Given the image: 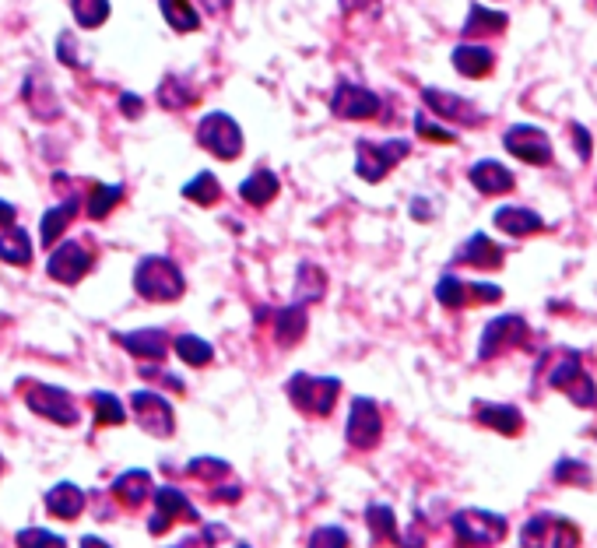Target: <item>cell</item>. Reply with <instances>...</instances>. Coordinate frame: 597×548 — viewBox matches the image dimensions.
I'll list each match as a JSON object with an SVG mask.
<instances>
[{
  "instance_id": "obj_41",
  "label": "cell",
  "mask_w": 597,
  "mask_h": 548,
  "mask_svg": "<svg viewBox=\"0 0 597 548\" xmlns=\"http://www.w3.org/2000/svg\"><path fill=\"white\" fill-rule=\"evenodd\" d=\"M555 482H562V485H583V489H590V485H594V475H590L587 464L576 461V457H562V461L555 464Z\"/></svg>"
},
{
  "instance_id": "obj_56",
  "label": "cell",
  "mask_w": 597,
  "mask_h": 548,
  "mask_svg": "<svg viewBox=\"0 0 597 548\" xmlns=\"http://www.w3.org/2000/svg\"><path fill=\"white\" fill-rule=\"evenodd\" d=\"M0 475H4V457H0Z\"/></svg>"
},
{
  "instance_id": "obj_10",
  "label": "cell",
  "mask_w": 597,
  "mask_h": 548,
  "mask_svg": "<svg viewBox=\"0 0 597 548\" xmlns=\"http://www.w3.org/2000/svg\"><path fill=\"white\" fill-rule=\"evenodd\" d=\"M527 338H531V327H527L524 317L517 313H503V317L489 320L482 331V341H478V359L489 362L503 352H513V348H524Z\"/></svg>"
},
{
  "instance_id": "obj_39",
  "label": "cell",
  "mask_w": 597,
  "mask_h": 548,
  "mask_svg": "<svg viewBox=\"0 0 597 548\" xmlns=\"http://www.w3.org/2000/svg\"><path fill=\"white\" fill-rule=\"evenodd\" d=\"M187 475L197 478V482H229L232 468L222 457H194V461L187 464Z\"/></svg>"
},
{
  "instance_id": "obj_34",
  "label": "cell",
  "mask_w": 597,
  "mask_h": 548,
  "mask_svg": "<svg viewBox=\"0 0 597 548\" xmlns=\"http://www.w3.org/2000/svg\"><path fill=\"white\" fill-rule=\"evenodd\" d=\"M173 352L180 355V362H187V366H208V362L215 359V348L204 338H197V334H180V338L173 341Z\"/></svg>"
},
{
  "instance_id": "obj_21",
  "label": "cell",
  "mask_w": 597,
  "mask_h": 548,
  "mask_svg": "<svg viewBox=\"0 0 597 548\" xmlns=\"http://www.w3.org/2000/svg\"><path fill=\"white\" fill-rule=\"evenodd\" d=\"M506 253L499 243H492L485 232H475V236L468 239V243L461 246V250L454 253V264H468V267H482V271H496V267H503Z\"/></svg>"
},
{
  "instance_id": "obj_53",
  "label": "cell",
  "mask_w": 597,
  "mask_h": 548,
  "mask_svg": "<svg viewBox=\"0 0 597 548\" xmlns=\"http://www.w3.org/2000/svg\"><path fill=\"white\" fill-rule=\"evenodd\" d=\"M239 496H243V492H239L236 485H232V489L229 485H225V489H215V499H222V503H236Z\"/></svg>"
},
{
  "instance_id": "obj_46",
  "label": "cell",
  "mask_w": 597,
  "mask_h": 548,
  "mask_svg": "<svg viewBox=\"0 0 597 548\" xmlns=\"http://www.w3.org/2000/svg\"><path fill=\"white\" fill-rule=\"evenodd\" d=\"M471 285V303H499L503 289L499 285H485V282H468Z\"/></svg>"
},
{
  "instance_id": "obj_24",
  "label": "cell",
  "mask_w": 597,
  "mask_h": 548,
  "mask_svg": "<svg viewBox=\"0 0 597 548\" xmlns=\"http://www.w3.org/2000/svg\"><path fill=\"white\" fill-rule=\"evenodd\" d=\"M85 503H88L85 489L74 482H60L46 492V510H50V517H57V520H78L81 510H85Z\"/></svg>"
},
{
  "instance_id": "obj_19",
  "label": "cell",
  "mask_w": 597,
  "mask_h": 548,
  "mask_svg": "<svg viewBox=\"0 0 597 548\" xmlns=\"http://www.w3.org/2000/svg\"><path fill=\"white\" fill-rule=\"evenodd\" d=\"M468 180H471V187H475L478 194H485V197H503V194H510V190L517 187L513 173L496 159L475 162V166H471V173H468Z\"/></svg>"
},
{
  "instance_id": "obj_45",
  "label": "cell",
  "mask_w": 597,
  "mask_h": 548,
  "mask_svg": "<svg viewBox=\"0 0 597 548\" xmlns=\"http://www.w3.org/2000/svg\"><path fill=\"white\" fill-rule=\"evenodd\" d=\"M57 57L64 60L67 67H81V60H78V39H74V32H60V36H57Z\"/></svg>"
},
{
  "instance_id": "obj_26",
  "label": "cell",
  "mask_w": 597,
  "mask_h": 548,
  "mask_svg": "<svg viewBox=\"0 0 597 548\" xmlns=\"http://www.w3.org/2000/svg\"><path fill=\"white\" fill-rule=\"evenodd\" d=\"M278 190H281V180L271 173V169H257V173H250L243 183H239V197H243L246 204H253V208L271 204L274 197H278Z\"/></svg>"
},
{
  "instance_id": "obj_18",
  "label": "cell",
  "mask_w": 597,
  "mask_h": 548,
  "mask_svg": "<svg viewBox=\"0 0 597 548\" xmlns=\"http://www.w3.org/2000/svg\"><path fill=\"white\" fill-rule=\"evenodd\" d=\"M152 496H155V478L152 471H144V468L123 471L113 482V499L127 506V510H141L144 503H152Z\"/></svg>"
},
{
  "instance_id": "obj_13",
  "label": "cell",
  "mask_w": 597,
  "mask_h": 548,
  "mask_svg": "<svg viewBox=\"0 0 597 548\" xmlns=\"http://www.w3.org/2000/svg\"><path fill=\"white\" fill-rule=\"evenodd\" d=\"M383 436V415L380 404L369 401V397H355L352 408H348V422H345V440L355 450H373Z\"/></svg>"
},
{
  "instance_id": "obj_52",
  "label": "cell",
  "mask_w": 597,
  "mask_h": 548,
  "mask_svg": "<svg viewBox=\"0 0 597 548\" xmlns=\"http://www.w3.org/2000/svg\"><path fill=\"white\" fill-rule=\"evenodd\" d=\"M8 225H15V204L0 201V232L8 229Z\"/></svg>"
},
{
  "instance_id": "obj_38",
  "label": "cell",
  "mask_w": 597,
  "mask_h": 548,
  "mask_svg": "<svg viewBox=\"0 0 597 548\" xmlns=\"http://www.w3.org/2000/svg\"><path fill=\"white\" fill-rule=\"evenodd\" d=\"M71 11L81 29H99L109 22V0H71Z\"/></svg>"
},
{
  "instance_id": "obj_54",
  "label": "cell",
  "mask_w": 597,
  "mask_h": 548,
  "mask_svg": "<svg viewBox=\"0 0 597 548\" xmlns=\"http://www.w3.org/2000/svg\"><path fill=\"white\" fill-rule=\"evenodd\" d=\"M204 11H211V15H222V11H229L232 0H201Z\"/></svg>"
},
{
  "instance_id": "obj_55",
  "label": "cell",
  "mask_w": 597,
  "mask_h": 548,
  "mask_svg": "<svg viewBox=\"0 0 597 548\" xmlns=\"http://www.w3.org/2000/svg\"><path fill=\"white\" fill-rule=\"evenodd\" d=\"M81 548H109V545L102 538H95V534H85V538H81Z\"/></svg>"
},
{
  "instance_id": "obj_49",
  "label": "cell",
  "mask_w": 597,
  "mask_h": 548,
  "mask_svg": "<svg viewBox=\"0 0 597 548\" xmlns=\"http://www.w3.org/2000/svg\"><path fill=\"white\" fill-rule=\"evenodd\" d=\"M120 109H123V116H127V120H134V116L144 113V102L137 99L134 92H123V95H120Z\"/></svg>"
},
{
  "instance_id": "obj_23",
  "label": "cell",
  "mask_w": 597,
  "mask_h": 548,
  "mask_svg": "<svg viewBox=\"0 0 597 548\" xmlns=\"http://www.w3.org/2000/svg\"><path fill=\"white\" fill-rule=\"evenodd\" d=\"M454 67H457V74H464V78H489L492 74V67H496V53L489 50V46H482V43H461L454 50Z\"/></svg>"
},
{
  "instance_id": "obj_44",
  "label": "cell",
  "mask_w": 597,
  "mask_h": 548,
  "mask_svg": "<svg viewBox=\"0 0 597 548\" xmlns=\"http://www.w3.org/2000/svg\"><path fill=\"white\" fill-rule=\"evenodd\" d=\"M306 548H348V531L345 527H317Z\"/></svg>"
},
{
  "instance_id": "obj_1",
  "label": "cell",
  "mask_w": 597,
  "mask_h": 548,
  "mask_svg": "<svg viewBox=\"0 0 597 548\" xmlns=\"http://www.w3.org/2000/svg\"><path fill=\"white\" fill-rule=\"evenodd\" d=\"M545 383L552 390H562L576 408H597V383L583 373V355L576 348H555L541 359Z\"/></svg>"
},
{
  "instance_id": "obj_9",
  "label": "cell",
  "mask_w": 597,
  "mask_h": 548,
  "mask_svg": "<svg viewBox=\"0 0 597 548\" xmlns=\"http://www.w3.org/2000/svg\"><path fill=\"white\" fill-rule=\"evenodd\" d=\"M176 524H201V510L183 496L176 485H162L152 496V517H148V531L166 534Z\"/></svg>"
},
{
  "instance_id": "obj_40",
  "label": "cell",
  "mask_w": 597,
  "mask_h": 548,
  "mask_svg": "<svg viewBox=\"0 0 597 548\" xmlns=\"http://www.w3.org/2000/svg\"><path fill=\"white\" fill-rule=\"evenodd\" d=\"M92 408H95V422H99V426H120L123 422V404L116 401L109 390H95Z\"/></svg>"
},
{
  "instance_id": "obj_36",
  "label": "cell",
  "mask_w": 597,
  "mask_h": 548,
  "mask_svg": "<svg viewBox=\"0 0 597 548\" xmlns=\"http://www.w3.org/2000/svg\"><path fill=\"white\" fill-rule=\"evenodd\" d=\"M366 527L376 541H397V517L387 503H373L366 510Z\"/></svg>"
},
{
  "instance_id": "obj_4",
  "label": "cell",
  "mask_w": 597,
  "mask_h": 548,
  "mask_svg": "<svg viewBox=\"0 0 597 548\" xmlns=\"http://www.w3.org/2000/svg\"><path fill=\"white\" fill-rule=\"evenodd\" d=\"M450 527H454L457 541L468 548H489L499 545L510 531L503 513H492V510H478V506H468V510H457L450 517Z\"/></svg>"
},
{
  "instance_id": "obj_37",
  "label": "cell",
  "mask_w": 597,
  "mask_h": 548,
  "mask_svg": "<svg viewBox=\"0 0 597 548\" xmlns=\"http://www.w3.org/2000/svg\"><path fill=\"white\" fill-rule=\"evenodd\" d=\"M194 99H197V92L183 78H176V74H169V78L159 85V102L166 109H176V113H180V109H187Z\"/></svg>"
},
{
  "instance_id": "obj_16",
  "label": "cell",
  "mask_w": 597,
  "mask_h": 548,
  "mask_svg": "<svg viewBox=\"0 0 597 548\" xmlns=\"http://www.w3.org/2000/svg\"><path fill=\"white\" fill-rule=\"evenodd\" d=\"M422 99H425V106H429L432 113H436L439 120H446V123H468V127H475V123L482 120L478 106H471L464 95L443 92V88H425Z\"/></svg>"
},
{
  "instance_id": "obj_6",
  "label": "cell",
  "mask_w": 597,
  "mask_h": 548,
  "mask_svg": "<svg viewBox=\"0 0 597 548\" xmlns=\"http://www.w3.org/2000/svg\"><path fill=\"white\" fill-rule=\"evenodd\" d=\"M520 548H580V527L559 513H538L520 527Z\"/></svg>"
},
{
  "instance_id": "obj_12",
  "label": "cell",
  "mask_w": 597,
  "mask_h": 548,
  "mask_svg": "<svg viewBox=\"0 0 597 548\" xmlns=\"http://www.w3.org/2000/svg\"><path fill=\"white\" fill-rule=\"evenodd\" d=\"M130 411H134L137 426L148 436H155V440H166V436L176 433L173 404L162 394H155V390H134L130 394Z\"/></svg>"
},
{
  "instance_id": "obj_32",
  "label": "cell",
  "mask_w": 597,
  "mask_h": 548,
  "mask_svg": "<svg viewBox=\"0 0 597 548\" xmlns=\"http://www.w3.org/2000/svg\"><path fill=\"white\" fill-rule=\"evenodd\" d=\"M120 197H123V187H120V183H92V190H88V204H85L88 218L102 222V218H106L109 211H113L116 204H120Z\"/></svg>"
},
{
  "instance_id": "obj_15",
  "label": "cell",
  "mask_w": 597,
  "mask_h": 548,
  "mask_svg": "<svg viewBox=\"0 0 597 548\" xmlns=\"http://www.w3.org/2000/svg\"><path fill=\"white\" fill-rule=\"evenodd\" d=\"M88 271H92V253H88L81 243H74V239H64L60 246H53L50 264H46V274H50L53 282L78 285Z\"/></svg>"
},
{
  "instance_id": "obj_20",
  "label": "cell",
  "mask_w": 597,
  "mask_h": 548,
  "mask_svg": "<svg viewBox=\"0 0 597 548\" xmlns=\"http://www.w3.org/2000/svg\"><path fill=\"white\" fill-rule=\"evenodd\" d=\"M492 222H496L499 232H506V236H513V239L534 236V232L545 229V218H541L534 208H524V204H506V208H496Z\"/></svg>"
},
{
  "instance_id": "obj_42",
  "label": "cell",
  "mask_w": 597,
  "mask_h": 548,
  "mask_svg": "<svg viewBox=\"0 0 597 548\" xmlns=\"http://www.w3.org/2000/svg\"><path fill=\"white\" fill-rule=\"evenodd\" d=\"M18 548H67L64 534H53L46 531V527H25V531H18Z\"/></svg>"
},
{
  "instance_id": "obj_22",
  "label": "cell",
  "mask_w": 597,
  "mask_h": 548,
  "mask_svg": "<svg viewBox=\"0 0 597 548\" xmlns=\"http://www.w3.org/2000/svg\"><path fill=\"white\" fill-rule=\"evenodd\" d=\"M475 419L482 422L485 429H496L503 436H517L524 429V415L513 404H496V401H478L475 404Z\"/></svg>"
},
{
  "instance_id": "obj_5",
  "label": "cell",
  "mask_w": 597,
  "mask_h": 548,
  "mask_svg": "<svg viewBox=\"0 0 597 548\" xmlns=\"http://www.w3.org/2000/svg\"><path fill=\"white\" fill-rule=\"evenodd\" d=\"M411 145L404 137H390V141H359L355 145V173L366 183H380L397 162H404Z\"/></svg>"
},
{
  "instance_id": "obj_25",
  "label": "cell",
  "mask_w": 597,
  "mask_h": 548,
  "mask_svg": "<svg viewBox=\"0 0 597 548\" xmlns=\"http://www.w3.org/2000/svg\"><path fill=\"white\" fill-rule=\"evenodd\" d=\"M32 236L22 229V225H8V229L0 232V260L11 267H29L32 264Z\"/></svg>"
},
{
  "instance_id": "obj_7",
  "label": "cell",
  "mask_w": 597,
  "mask_h": 548,
  "mask_svg": "<svg viewBox=\"0 0 597 548\" xmlns=\"http://www.w3.org/2000/svg\"><path fill=\"white\" fill-rule=\"evenodd\" d=\"M197 145L211 152L215 159L232 162L243 155V130L229 113H208L197 123Z\"/></svg>"
},
{
  "instance_id": "obj_28",
  "label": "cell",
  "mask_w": 597,
  "mask_h": 548,
  "mask_svg": "<svg viewBox=\"0 0 597 548\" xmlns=\"http://www.w3.org/2000/svg\"><path fill=\"white\" fill-rule=\"evenodd\" d=\"M506 15L503 11H492V8H482V4H475V8H468V22H464L461 36L464 39H489L496 36V32L506 29Z\"/></svg>"
},
{
  "instance_id": "obj_57",
  "label": "cell",
  "mask_w": 597,
  "mask_h": 548,
  "mask_svg": "<svg viewBox=\"0 0 597 548\" xmlns=\"http://www.w3.org/2000/svg\"><path fill=\"white\" fill-rule=\"evenodd\" d=\"M236 548H250V545H236Z\"/></svg>"
},
{
  "instance_id": "obj_33",
  "label": "cell",
  "mask_w": 597,
  "mask_h": 548,
  "mask_svg": "<svg viewBox=\"0 0 597 548\" xmlns=\"http://www.w3.org/2000/svg\"><path fill=\"white\" fill-rule=\"evenodd\" d=\"M436 299L446 310H464V306L471 303V285L461 282L457 274H443L436 282Z\"/></svg>"
},
{
  "instance_id": "obj_47",
  "label": "cell",
  "mask_w": 597,
  "mask_h": 548,
  "mask_svg": "<svg viewBox=\"0 0 597 548\" xmlns=\"http://www.w3.org/2000/svg\"><path fill=\"white\" fill-rule=\"evenodd\" d=\"M397 548H425V531L422 524H411L408 531H397Z\"/></svg>"
},
{
  "instance_id": "obj_14",
  "label": "cell",
  "mask_w": 597,
  "mask_h": 548,
  "mask_svg": "<svg viewBox=\"0 0 597 548\" xmlns=\"http://www.w3.org/2000/svg\"><path fill=\"white\" fill-rule=\"evenodd\" d=\"M380 109H383L380 95L355 85V81H341L331 95V113L341 116V120H376Z\"/></svg>"
},
{
  "instance_id": "obj_3",
  "label": "cell",
  "mask_w": 597,
  "mask_h": 548,
  "mask_svg": "<svg viewBox=\"0 0 597 548\" xmlns=\"http://www.w3.org/2000/svg\"><path fill=\"white\" fill-rule=\"evenodd\" d=\"M285 394L299 411H306V415H317V419H327V415L334 411V404H338L341 380H334V376L295 373L292 380H288Z\"/></svg>"
},
{
  "instance_id": "obj_2",
  "label": "cell",
  "mask_w": 597,
  "mask_h": 548,
  "mask_svg": "<svg viewBox=\"0 0 597 548\" xmlns=\"http://www.w3.org/2000/svg\"><path fill=\"white\" fill-rule=\"evenodd\" d=\"M187 282L183 271L169 257H144L134 267V292L148 303H173L183 296Z\"/></svg>"
},
{
  "instance_id": "obj_17",
  "label": "cell",
  "mask_w": 597,
  "mask_h": 548,
  "mask_svg": "<svg viewBox=\"0 0 597 548\" xmlns=\"http://www.w3.org/2000/svg\"><path fill=\"white\" fill-rule=\"evenodd\" d=\"M116 341H120V348H127L134 359L141 362H162L169 355V334L159 331V327H144V331H123V334H113Z\"/></svg>"
},
{
  "instance_id": "obj_11",
  "label": "cell",
  "mask_w": 597,
  "mask_h": 548,
  "mask_svg": "<svg viewBox=\"0 0 597 548\" xmlns=\"http://www.w3.org/2000/svg\"><path fill=\"white\" fill-rule=\"evenodd\" d=\"M503 145L513 159L527 162V166H538V169L552 166V159H555L552 137H548L541 127H534V123H513V127L503 134Z\"/></svg>"
},
{
  "instance_id": "obj_29",
  "label": "cell",
  "mask_w": 597,
  "mask_h": 548,
  "mask_svg": "<svg viewBox=\"0 0 597 548\" xmlns=\"http://www.w3.org/2000/svg\"><path fill=\"white\" fill-rule=\"evenodd\" d=\"M74 215H78V197H67L64 204L50 208L43 215V222H39V239H43L46 246H57V239L67 232V225L74 222Z\"/></svg>"
},
{
  "instance_id": "obj_43",
  "label": "cell",
  "mask_w": 597,
  "mask_h": 548,
  "mask_svg": "<svg viewBox=\"0 0 597 548\" xmlns=\"http://www.w3.org/2000/svg\"><path fill=\"white\" fill-rule=\"evenodd\" d=\"M415 130H418V137H425V141H439V145H454L457 141L454 130L439 127V123L425 113H415Z\"/></svg>"
},
{
  "instance_id": "obj_8",
  "label": "cell",
  "mask_w": 597,
  "mask_h": 548,
  "mask_svg": "<svg viewBox=\"0 0 597 548\" xmlns=\"http://www.w3.org/2000/svg\"><path fill=\"white\" fill-rule=\"evenodd\" d=\"M25 404H29L32 415L53 422V426L71 429V426H78V419H81L74 397L60 387H50V383H29V390H25Z\"/></svg>"
},
{
  "instance_id": "obj_31",
  "label": "cell",
  "mask_w": 597,
  "mask_h": 548,
  "mask_svg": "<svg viewBox=\"0 0 597 548\" xmlns=\"http://www.w3.org/2000/svg\"><path fill=\"white\" fill-rule=\"evenodd\" d=\"M159 11L176 32H197L201 29V11L190 0H159Z\"/></svg>"
},
{
  "instance_id": "obj_27",
  "label": "cell",
  "mask_w": 597,
  "mask_h": 548,
  "mask_svg": "<svg viewBox=\"0 0 597 548\" xmlns=\"http://www.w3.org/2000/svg\"><path fill=\"white\" fill-rule=\"evenodd\" d=\"M306 327H310V317H306V306L292 303L285 310L274 313V338L281 345H299L306 338Z\"/></svg>"
},
{
  "instance_id": "obj_30",
  "label": "cell",
  "mask_w": 597,
  "mask_h": 548,
  "mask_svg": "<svg viewBox=\"0 0 597 548\" xmlns=\"http://www.w3.org/2000/svg\"><path fill=\"white\" fill-rule=\"evenodd\" d=\"M324 292H327V274L320 271L317 264L303 260V264H299V274H295V303L299 306L317 303V299H324Z\"/></svg>"
},
{
  "instance_id": "obj_35",
  "label": "cell",
  "mask_w": 597,
  "mask_h": 548,
  "mask_svg": "<svg viewBox=\"0 0 597 548\" xmlns=\"http://www.w3.org/2000/svg\"><path fill=\"white\" fill-rule=\"evenodd\" d=\"M183 197L201 204V208H211V204H218V197H222V183H218L215 173H197L194 180L183 187Z\"/></svg>"
},
{
  "instance_id": "obj_50",
  "label": "cell",
  "mask_w": 597,
  "mask_h": 548,
  "mask_svg": "<svg viewBox=\"0 0 597 548\" xmlns=\"http://www.w3.org/2000/svg\"><path fill=\"white\" fill-rule=\"evenodd\" d=\"M411 218H415V222H432V218H436V211H432V201H425V197H415V201H411Z\"/></svg>"
},
{
  "instance_id": "obj_51",
  "label": "cell",
  "mask_w": 597,
  "mask_h": 548,
  "mask_svg": "<svg viewBox=\"0 0 597 548\" xmlns=\"http://www.w3.org/2000/svg\"><path fill=\"white\" fill-rule=\"evenodd\" d=\"M345 15H355V11H380V0H338Z\"/></svg>"
},
{
  "instance_id": "obj_48",
  "label": "cell",
  "mask_w": 597,
  "mask_h": 548,
  "mask_svg": "<svg viewBox=\"0 0 597 548\" xmlns=\"http://www.w3.org/2000/svg\"><path fill=\"white\" fill-rule=\"evenodd\" d=\"M573 145H576V155H580V162L590 159V148H594V141H590V130L583 127V123H573Z\"/></svg>"
}]
</instances>
